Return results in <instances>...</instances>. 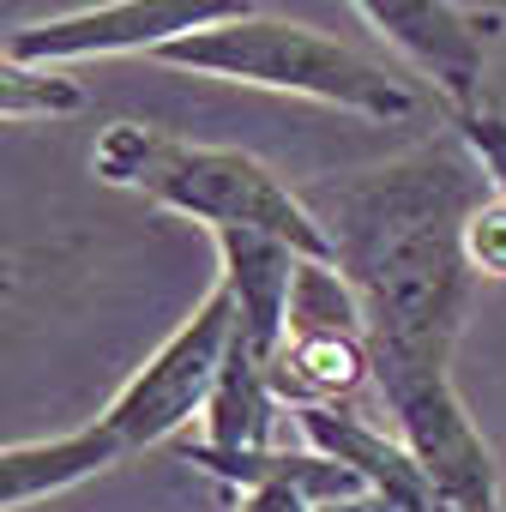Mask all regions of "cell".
Segmentation results:
<instances>
[{
    "mask_svg": "<svg viewBox=\"0 0 506 512\" xmlns=\"http://www.w3.org/2000/svg\"><path fill=\"white\" fill-rule=\"evenodd\" d=\"M488 193L494 187L458 133L302 193L362 302L374 386L452 374V344L476 296L464 223Z\"/></svg>",
    "mask_w": 506,
    "mask_h": 512,
    "instance_id": "1",
    "label": "cell"
},
{
    "mask_svg": "<svg viewBox=\"0 0 506 512\" xmlns=\"http://www.w3.org/2000/svg\"><path fill=\"white\" fill-rule=\"evenodd\" d=\"M91 169L97 181L145 193L151 205L181 211L205 229H260L290 241L302 260H332V235L320 229L314 205L247 151L193 145L145 121H109L91 145Z\"/></svg>",
    "mask_w": 506,
    "mask_h": 512,
    "instance_id": "2",
    "label": "cell"
},
{
    "mask_svg": "<svg viewBox=\"0 0 506 512\" xmlns=\"http://www.w3.org/2000/svg\"><path fill=\"white\" fill-rule=\"evenodd\" d=\"M151 61H163L175 73L223 79V85H253V91L332 103V109L362 115V121H410L416 115V91L398 73H386L380 61L356 55L350 43H338V37L302 25V19L253 13V7L223 19V25H205L193 37H175Z\"/></svg>",
    "mask_w": 506,
    "mask_h": 512,
    "instance_id": "3",
    "label": "cell"
},
{
    "mask_svg": "<svg viewBox=\"0 0 506 512\" xmlns=\"http://www.w3.org/2000/svg\"><path fill=\"white\" fill-rule=\"evenodd\" d=\"M235 320H241L235 296L223 284H211V296L145 356V368H133V380L103 410V422L127 440V452L163 446L193 416H205V404L217 392V374L229 362V344H235Z\"/></svg>",
    "mask_w": 506,
    "mask_h": 512,
    "instance_id": "4",
    "label": "cell"
},
{
    "mask_svg": "<svg viewBox=\"0 0 506 512\" xmlns=\"http://www.w3.org/2000/svg\"><path fill=\"white\" fill-rule=\"evenodd\" d=\"M235 13H247L241 0H115V7H79V13L13 31L0 43V61L67 67V61H91V55H157L175 37H193Z\"/></svg>",
    "mask_w": 506,
    "mask_h": 512,
    "instance_id": "5",
    "label": "cell"
},
{
    "mask_svg": "<svg viewBox=\"0 0 506 512\" xmlns=\"http://www.w3.org/2000/svg\"><path fill=\"white\" fill-rule=\"evenodd\" d=\"M362 25L386 37L422 79L440 85L452 115L482 109V73H488V31L494 13L464 0H362Z\"/></svg>",
    "mask_w": 506,
    "mask_h": 512,
    "instance_id": "6",
    "label": "cell"
},
{
    "mask_svg": "<svg viewBox=\"0 0 506 512\" xmlns=\"http://www.w3.org/2000/svg\"><path fill=\"white\" fill-rule=\"evenodd\" d=\"M290 416H296V428H302L308 452H320V458H332V464L356 470V476H362V488H368V494H380L392 512H446V500H440L434 476L416 464V452H410L398 434H386V428H374L368 416H356L350 404L290 410Z\"/></svg>",
    "mask_w": 506,
    "mask_h": 512,
    "instance_id": "7",
    "label": "cell"
},
{
    "mask_svg": "<svg viewBox=\"0 0 506 512\" xmlns=\"http://www.w3.org/2000/svg\"><path fill=\"white\" fill-rule=\"evenodd\" d=\"M217 241V284L235 296V332L241 344H253L266 362L278 356L284 344V320H290V290H296V266L302 253L278 235H260V229H211Z\"/></svg>",
    "mask_w": 506,
    "mask_h": 512,
    "instance_id": "8",
    "label": "cell"
},
{
    "mask_svg": "<svg viewBox=\"0 0 506 512\" xmlns=\"http://www.w3.org/2000/svg\"><path fill=\"white\" fill-rule=\"evenodd\" d=\"M127 458V440L97 416L73 434H55V440H19L0 452V506L7 512H25L31 500H49L73 482H91L103 470H115Z\"/></svg>",
    "mask_w": 506,
    "mask_h": 512,
    "instance_id": "9",
    "label": "cell"
},
{
    "mask_svg": "<svg viewBox=\"0 0 506 512\" xmlns=\"http://www.w3.org/2000/svg\"><path fill=\"white\" fill-rule=\"evenodd\" d=\"M278 416H284V398H278V386H272V362L253 350V344H241V332H235L229 362H223V374H217V392H211V404H205V434H199V446L229 452V458L272 452Z\"/></svg>",
    "mask_w": 506,
    "mask_h": 512,
    "instance_id": "10",
    "label": "cell"
},
{
    "mask_svg": "<svg viewBox=\"0 0 506 512\" xmlns=\"http://www.w3.org/2000/svg\"><path fill=\"white\" fill-rule=\"evenodd\" d=\"M272 386H278L284 410L350 404L362 386H374V350H368V332L284 338L278 356H272Z\"/></svg>",
    "mask_w": 506,
    "mask_h": 512,
    "instance_id": "11",
    "label": "cell"
},
{
    "mask_svg": "<svg viewBox=\"0 0 506 512\" xmlns=\"http://www.w3.org/2000/svg\"><path fill=\"white\" fill-rule=\"evenodd\" d=\"M332 332H368L362 326V302H356L350 278L332 260H302L296 266V290H290L284 338H332Z\"/></svg>",
    "mask_w": 506,
    "mask_h": 512,
    "instance_id": "12",
    "label": "cell"
},
{
    "mask_svg": "<svg viewBox=\"0 0 506 512\" xmlns=\"http://www.w3.org/2000/svg\"><path fill=\"white\" fill-rule=\"evenodd\" d=\"M79 109H85V91L61 67L0 61V115L7 121H55V115H79Z\"/></svg>",
    "mask_w": 506,
    "mask_h": 512,
    "instance_id": "13",
    "label": "cell"
},
{
    "mask_svg": "<svg viewBox=\"0 0 506 512\" xmlns=\"http://www.w3.org/2000/svg\"><path fill=\"white\" fill-rule=\"evenodd\" d=\"M464 260H470L476 284L482 278H506V199L500 193H488L470 211V223H464Z\"/></svg>",
    "mask_w": 506,
    "mask_h": 512,
    "instance_id": "14",
    "label": "cell"
},
{
    "mask_svg": "<svg viewBox=\"0 0 506 512\" xmlns=\"http://www.w3.org/2000/svg\"><path fill=\"white\" fill-rule=\"evenodd\" d=\"M452 133L470 145V157L482 163L488 187L506 199V115L482 103V109H470V115H452Z\"/></svg>",
    "mask_w": 506,
    "mask_h": 512,
    "instance_id": "15",
    "label": "cell"
},
{
    "mask_svg": "<svg viewBox=\"0 0 506 512\" xmlns=\"http://www.w3.org/2000/svg\"><path fill=\"white\" fill-rule=\"evenodd\" d=\"M235 512H314V500H308L302 488L260 482V488H241V494H235Z\"/></svg>",
    "mask_w": 506,
    "mask_h": 512,
    "instance_id": "16",
    "label": "cell"
},
{
    "mask_svg": "<svg viewBox=\"0 0 506 512\" xmlns=\"http://www.w3.org/2000/svg\"><path fill=\"white\" fill-rule=\"evenodd\" d=\"M314 512H392L380 494H356V500H332V506H314Z\"/></svg>",
    "mask_w": 506,
    "mask_h": 512,
    "instance_id": "17",
    "label": "cell"
}]
</instances>
